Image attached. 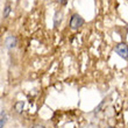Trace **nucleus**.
I'll list each match as a JSON object with an SVG mask.
<instances>
[{
  "label": "nucleus",
  "instance_id": "nucleus-9",
  "mask_svg": "<svg viewBox=\"0 0 128 128\" xmlns=\"http://www.w3.org/2000/svg\"><path fill=\"white\" fill-rule=\"evenodd\" d=\"M58 1H60V2H62V4H64V5H65V4H66V1H68V0H58Z\"/></svg>",
  "mask_w": 128,
  "mask_h": 128
},
{
  "label": "nucleus",
  "instance_id": "nucleus-3",
  "mask_svg": "<svg viewBox=\"0 0 128 128\" xmlns=\"http://www.w3.org/2000/svg\"><path fill=\"white\" fill-rule=\"evenodd\" d=\"M16 43H18L16 37L13 36V35L8 36L6 40H5V44H6V47L8 48V49H14V48L16 47Z\"/></svg>",
  "mask_w": 128,
  "mask_h": 128
},
{
  "label": "nucleus",
  "instance_id": "nucleus-1",
  "mask_svg": "<svg viewBox=\"0 0 128 128\" xmlns=\"http://www.w3.org/2000/svg\"><path fill=\"white\" fill-rule=\"evenodd\" d=\"M84 24V19L79 14H74L70 19V28L72 30H78Z\"/></svg>",
  "mask_w": 128,
  "mask_h": 128
},
{
  "label": "nucleus",
  "instance_id": "nucleus-5",
  "mask_svg": "<svg viewBox=\"0 0 128 128\" xmlns=\"http://www.w3.org/2000/svg\"><path fill=\"white\" fill-rule=\"evenodd\" d=\"M6 120H7L6 113H5L4 110H1V112H0V128H4V126L6 125Z\"/></svg>",
  "mask_w": 128,
  "mask_h": 128
},
{
  "label": "nucleus",
  "instance_id": "nucleus-6",
  "mask_svg": "<svg viewBox=\"0 0 128 128\" xmlns=\"http://www.w3.org/2000/svg\"><path fill=\"white\" fill-rule=\"evenodd\" d=\"M24 101H18V102H15V105H14V110L16 111V113H21L22 110H24Z\"/></svg>",
  "mask_w": 128,
  "mask_h": 128
},
{
  "label": "nucleus",
  "instance_id": "nucleus-10",
  "mask_svg": "<svg viewBox=\"0 0 128 128\" xmlns=\"http://www.w3.org/2000/svg\"><path fill=\"white\" fill-rule=\"evenodd\" d=\"M108 128H112V127H108Z\"/></svg>",
  "mask_w": 128,
  "mask_h": 128
},
{
  "label": "nucleus",
  "instance_id": "nucleus-8",
  "mask_svg": "<svg viewBox=\"0 0 128 128\" xmlns=\"http://www.w3.org/2000/svg\"><path fill=\"white\" fill-rule=\"evenodd\" d=\"M32 128H46V127H44L43 125H35V126H33Z\"/></svg>",
  "mask_w": 128,
  "mask_h": 128
},
{
  "label": "nucleus",
  "instance_id": "nucleus-2",
  "mask_svg": "<svg viewBox=\"0 0 128 128\" xmlns=\"http://www.w3.org/2000/svg\"><path fill=\"white\" fill-rule=\"evenodd\" d=\"M115 52L124 60H128V46L126 43H119L115 47Z\"/></svg>",
  "mask_w": 128,
  "mask_h": 128
},
{
  "label": "nucleus",
  "instance_id": "nucleus-4",
  "mask_svg": "<svg viewBox=\"0 0 128 128\" xmlns=\"http://www.w3.org/2000/svg\"><path fill=\"white\" fill-rule=\"evenodd\" d=\"M62 19H63V13H62L61 10H57L54 15V27L55 28H58V26L62 22Z\"/></svg>",
  "mask_w": 128,
  "mask_h": 128
},
{
  "label": "nucleus",
  "instance_id": "nucleus-7",
  "mask_svg": "<svg viewBox=\"0 0 128 128\" xmlns=\"http://www.w3.org/2000/svg\"><path fill=\"white\" fill-rule=\"evenodd\" d=\"M10 5L8 4V5H6V7H5V10H4V13H2V16L7 18L8 16V14H10Z\"/></svg>",
  "mask_w": 128,
  "mask_h": 128
}]
</instances>
